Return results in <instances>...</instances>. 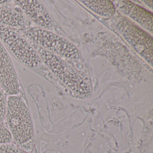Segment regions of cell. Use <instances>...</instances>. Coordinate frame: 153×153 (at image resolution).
I'll return each mask as SVG.
<instances>
[{
    "mask_svg": "<svg viewBox=\"0 0 153 153\" xmlns=\"http://www.w3.org/2000/svg\"><path fill=\"white\" fill-rule=\"evenodd\" d=\"M12 2L11 1H0V6H5Z\"/></svg>",
    "mask_w": 153,
    "mask_h": 153,
    "instance_id": "obj_15",
    "label": "cell"
},
{
    "mask_svg": "<svg viewBox=\"0 0 153 153\" xmlns=\"http://www.w3.org/2000/svg\"><path fill=\"white\" fill-rule=\"evenodd\" d=\"M0 41L8 52L21 64L36 69L43 62L30 41L16 29L0 25Z\"/></svg>",
    "mask_w": 153,
    "mask_h": 153,
    "instance_id": "obj_4",
    "label": "cell"
},
{
    "mask_svg": "<svg viewBox=\"0 0 153 153\" xmlns=\"http://www.w3.org/2000/svg\"><path fill=\"white\" fill-rule=\"evenodd\" d=\"M113 24L116 31L133 50L153 67V37L128 19L123 17L114 18Z\"/></svg>",
    "mask_w": 153,
    "mask_h": 153,
    "instance_id": "obj_5",
    "label": "cell"
},
{
    "mask_svg": "<svg viewBox=\"0 0 153 153\" xmlns=\"http://www.w3.org/2000/svg\"><path fill=\"white\" fill-rule=\"evenodd\" d=\"M17 30L31 42L61 58L72 60L80 58L77 48L54 32L32 25L23 30Z\"/></svg>",
    "mask_w": 153,
    "mask_h": 153,
    "instance_id": "obj_2",
    "label": "cell"
},
{
    "mask_svg": "<svg viewBox=\"0 0 153 153\" xmlns=\"http://www.w3.org/2000/svg\"><path fill=\"white\" fill-rule=\"evenodd\" d=\"M7 111V100L5 98L4 91L0 85V121L6 117Z\"/></svg>",
    "mask_w": 153,
    "mask_h": 153,
    "instance_id": "obj_12",
    "label": "cell"
},
{
    "mask_svg": "<svg viewBox=\"0 0 153 153\" xmlns=\"http://www.w3.org/2000/svg\"><path fill=\"white\" fill-rule=\"evenodd\" d=\"M141 3L144 4L149 8L153 10V1H140Z\"/></svg>",
    "mask_w": 153,
    "mask_h": 153,
    "instance_id": "obj_14",
    "label": "cell"
},
{
    "mask_svg": "<svg viewBox=\"0 0 153 153\" xmlns=\"http://www.w3.org/2000/svg\"><path fill=\"white\" fill-rule=\"evenodd\" d=\"M30 42L39 54L43 63L70 89L80 96H88L91 90L82 77L59 56Z\"/></svg>",
    "mask_w": 153,
    "mask_h": 153,
    "instance_id": "obj_3",
    "label": "cell"
},
{
    "mask_svg": "<svg viewBox=\"0 0 153 153\" xmlns=\"http://www.w3.org/2000/svg\"><path fill=\"white\" fill-rule=\"evenodd\" d=\"M117 2L116 6L120 12L153 34L152 12L129 1H118Z\"/></svg>",
    "mask_w": 153,
    "mask_h": 153,
    "instance_id": "obj_8",
    "label": "cell"
},
{
    "mask_svg": "<svg viewBox=\"0 0 153 153\" xmlns=\"http://www.w3.org/2000/svg\"><path fill=\"white\" fill-rule=\"evenodd\" d=\"M0 85L9 96L17 95L19 84L17 74L8 52L0 41Z\"/></svg>",
    "mask_w": 153,
    "mask_h": 153,
    "instance_id": "obj_7",
    "label": "cell"
},
{
    "mask_svg": "<svg viewBox=\"0 0 153 153\" xmlns=\"http://www.w3.org/2000/svg\"><path fill=\"white\" fill-rule=\"evenodd\" d=\"M0 153H27L19 148L9 144H0Z\"/></svg>",
    "mask_w": 153,
    "mask_h": 153,
    "instance_id": "obj_13",
    "label": "cell"
},
{
    "mask_svg": "<svg viewBox=\"0 0 153 153\" xmlns=\"http://www.w3.org/2000/svg\"><path fill=\"white\" fill-rule=\"evenodd\" d=\"M6 117L12 138L18 144L25 145L32 142L34 129L32 117L21 97L9 96L7 100Z\"/></svg>",
    "mask_w": 153,
    "mask_h": 153,
    "instance_id": "obj_1",
    "label": "cell"
},
{
    "mask_svg": "<svg viewBox=\"0 0 153 153\" xmlns=\"http://www.w3.org/2000/svg\"><path fill=\"white\" fill-rule=\"evenodd\" d=\"M16 9L0 6V25L16 30H23L31 26L32 23L19 9Z\"/></svg>",
    "mask_w": 153,
    "mask_h": 153,
    "instance_id": "obj_9",
    "label": "cell"
},
{
    "mask_svg": "<svg viewBox=\"0 0 153 153\" xmlns=\"http://www.w3.org/2000/svg\"><path fill=\"white\" fill-rule=\"evenodd\" d=\"M13 3L35 26L54 32L53 19L41 1L22 0L15 1Z\"/></svg>",
    "mask_w": 153,
    "mask_h": 153,
    "instance_id": "obj_6",
    "label": "cell"
},
{
    "mask_svg": "<svg viewBox=\"0 0 153 153\" xmlns=\"http://www.w3.org/2000/svg\"><path fill=\"white\" fill-rule=\"evenodd\" d=\"M78 1L95 14L102 17H112L116 12L115 5L109 0H81Z\"/></svg>",
    "mask_w": 153,
    "mask_h": 153,
    "instance_id": "obj_10",
    "label": "cell"
},
{
    "mask_svg": "<svg viewBox=\"0 0 153 153\" xmlns=\"http://www.w3.org/2000/svg\"><path fill=\"white\" fill-rule=\"evenodd\" d=\"M12 139L8 128L0 122V144H9L12 141Z\"/></svg>",
    "mask_w": 153,
    "mask_h": 153,
    "instance_id": "obj_11",
    "label": "cell"
}]
</instances>
